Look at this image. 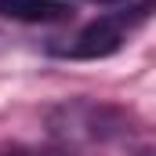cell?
<instances>
[{"mask_svg":"<svg viewBox=\"0 0 156 156\" xmlns=\"http://www.w3.org/2000/svg\"><path fill=\"white\" fill-rule=\"evenodd\" d=\"M87 4H102V7H123V4H131V0H87Z\"/></svg>","mask_w":156,"mask_h":156,"instance_id":"277c9868","label":"cell"},{"mask_svg":"<svg viewBox=\"0 0 156 156\" xmlns=\"http://www.w3.org/2000/svg\"><path fill=\"white\" fill-rule=\"evenodd\" d=\"M0 18L26 26H51V22H69L73 7L66 0H0Z\"/></svg>","mask_w":156,"mask_h":156,"instance_id":"7a4b0ae2","label":"cell"},{"mask_svg":"<svg viewBox=\"0 0 156 156\" xmlns=\"http://www.w3.org/2000/svg\"><path fill=\"white\" fill-rule=\"evenodd\" d=\"M0 156H66V153H40V149H15V153H0Z\"/></svg>","mask_w":156,"mask_h":156,"instance_id":"3957f363","label":"cell"},{"mask_svg":"<svg viewBox=\"0 0 156 156\" xmlns=\"http://www.w3.org/2000/svg\"><path fill=\"white\" fill-rule=\"evenodd\" d=\"M153 15V0H138V4H123L116 11L98 15L94 22H87L76 37H69V44H55L51 51L58 58H73V62H98L116 55L127 40L134 37Z\"/></svg>","mask_w":156,"mask_h":156,"instance_id":"6da1fadb","label":"cell"}]
</instances>
